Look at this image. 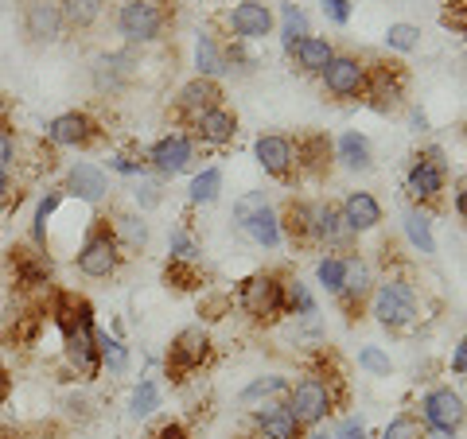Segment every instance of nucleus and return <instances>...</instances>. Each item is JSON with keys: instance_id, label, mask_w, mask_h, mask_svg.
Instances as JSON below:
<instances>
[{"instance_id": "obj_43", "label": "nucleus", "mask_w": 467, "mask_h": 439, "mask_svg": "<svg viewBox=\"0 0 467 439\" xmlns=\"http://www.w3.org/2000/svg\"><path fill=\"white\" fill-rule=\"evenodd\" d=\"M420 43V27L413 24H389V32H386V47L389 51H413Z\"/></svg>"}, {"instance_id": "obj_28", "label": "nucleus", "mask_w": 467, "mask_h": 439, "mask_svg": "<svg viewBox=\"0 0 467 439\" xmlns=\"http://www.w3.org/2000/svg\"><path fill=\"white\" fill-rule=\"evenodd\" d=\"M335 159H339L347 171H370L374 168L370 140L362 137V133H343L339 144H335Z\"/></svg>"}, {"instance_id": "obj_5", "label": "nucleus", "mask_w": 467, "mask_h": 439, "mask_svg": "<svg viewBox=\"0 0 467 439\" xmlns=\"http://www.w3.org/2000/svg\"><path fill=\"white\" fill-rule=\"evenodd\" d=\"M444 187H448V164H444V152H441V148H425V152H417L413 168H409V175H405V191H409V199H413L420 210H425V207H441Z\"/></svg>"}, {"instance_id": "obj_32", "label": "nucleus", "mask_w": 467, "mask_h": 439, "mask_svg": "<svg viewBox=\"0 0 467 439\" xmlns=\"http://www.w3.org/2000/svg\"><path fill=\"white\" fill-rule=\"evenodd\" d=\"M281 393H288V377L281 373H269V377H257L242 389V404H265V401H276Z\"/></svg>"}, {"instance_id": "obj_45", "label": "nucleus", "mask_w": 467, "mask_h": 439, "mask_svg": "<svg viewBox=\"0 0 467 439\" xmlns=\"http://www.w3.org/2000/svg\"><path fill=\"white\" fill-rule=\"evenodd\" d=\"M171 260H199V245L183 230L171 233Z\"/></svg>"}, {"instance_id": "obj_50", "label": "nucleus", "mask_w": 467, "mask_h": 439, "mask_svg": "<svg viewBox=\"0 0 467 439\" xmlns=\"http://www.w3.org/2000/svg\"><path fill=\"white\" fill-rule=\"evenodd\" d=\"M451 373L467 377V339H460V346L451 350Z\"/></svg>"}, {"instance_id": "obj_46", "label": "nucleus", "mask_w": 467, "mask_h": 439, "mask_svg": "<svg viewBox=\"0 0 467 439\" xmlns=\"http://www.w3.org/2000/svg\"><path fill=\"white\" fill-rule=\"evenodd\" d=\"M149 439H192V432H187V424H180V420H164L149 432Z\"/></svg>"}, {"instance_id": "obj_21", "label": "nucleus", "mask_w": 467, "mask_h": 439, "mask_svg": "<svg viewBox=\"0 0 467 439\" xmlns=\"http://www.w3.org/2000/svg\"><path fill=\"white\" fill-rule=\"evenodd\" d=\"M331 159H335V148L324 133H308V137L296 140V175L319 179V175L331 171Z\"/></svg>"}, {"instance_id": "obj_2", "label": "nucleus", "mask_w": 467, "mask_h": 439, "mask_svg": "<svg viewBox=\"0 0 467 439\" xmlns=\"http://www.w3.org/2000/svg\"><path fill=\"white\" fill-rule=\"evenodd\" d=\"M75 265L82 276H90V281H109V276H117V269L125 265V249L117 241L109 218H94V226L86 230V238L75 253Z\"/></svg>"}, {"instance_id": "obj_51", "label": "nucleus", "mask_w": 467, "mask_h": 439, "mask_svg": "<svg viewBox=\"0 0 467 439\" xmlns=\"http://www.w3.org/2000/svg\"><path fill=\"white\" fill-rule=\"evenodd\" d=\"M137 199L144 202V207H156V202H160V187L156 183H144L140 191H137Z\"/></svg>"}, {"instance_id": "obj_12", "label": "nucleus", "mask_w": 467, "mask_h": 439, "mask_svg": "<svg viewBox=\"0 0 467 439\" xmlns=\"http://www.w3.org/2000/svg\"><path fill=\"white\" fill-rule=\"evenodd\" d=\"M374 296V276H370V265L362 260L358 253L347 257V272H343V288L335 291V300H339L347 323H355V319L362 315V307L370 303Z\"/></svg>"}, {"instance_id": "obj_37", "label": "nucleus", "mask_w": 467, "mask_h": 439, "mask_svg": "<svg viewBox=\"0 0 467 439\" xmlns=\"http://www.w3.org/2000/svg\"><path fill=\"white\" fill-rule=\"evenodd\" d=\"M285 315H316L312 291L300 281H292V276H285Z\"/></svg>"}, {"instance_id": "obj_57", "label": "nucleus", "mask_w": 467, "mask_h": 439, "mask_svg": "<svg viewBox=\"0 0 467 439\" xmlns=\"http://www.w3.org/2000/svg\"><path fill=\"white\" fill-rule=\"evenodd\" d=\"M242 439H254V435H242Z\"/></svg>"}, {"instance_id": "obj_18", "label": "nucleus", "mask_w": 467, "mask_h": 439, "mask_svg": "<svg viewBox=\"0 0 467 439\" xmlns=\"http://www.w3.org/2000/svg\"><path fill=\"white\" fill-rule=\"evenodd\" d=\"M355 233L343 222V210L335 202H312V245L324 249H350Z\"/></svg>"}, {"instance_id": "obj_41", "label": "nucleus", "mask_w": 467, "mask_h": 439, "mask_svg": "<svg viewBox=\"0 0 467 439\" xmlns=\"http://www.w3.org/2000/svg\"><path fill=\"white\" fill-rule=\"evenodd\" d=\"M156 408H160V385H156V382H140V385L133 389V401H129V413L140 420V416L156 413Z\"/></svg>"}, {"instance_id": "obj_19", "label": "nucleus", "mask_w": 467, "mask_h": 439, "mask_svg": "<svg viewBox=\"0 0 467 439\" xmlns=\"http://www.w3.org/2000/svg\"><path fill=\"white\" fill-rule=\"evenodd\" d=\"M63 12L58 0H27L24 5V36L27 43H55L63 36Z\"/></svg>"}, {"instance_id": "obj_20", "label": "nucleus", "mask_w": 467, "mask_h": 439, "mask_svg": "<svg viewBox=\"0 0 467 439\" xmlns=\"http://www.w3.org/2000/svg\"><path fill=\"white\" fill-rule=\"evenodd\" d=\"M226 27L238 39H265L273 32V12L261 0H242L226 12Z\"/></svg>"}, {"instance_id": "obj_44", "label": "nucleus", "mask_w": 467, "mask_h": 439, "mask_svg": "<svg viewBox=\"0 0 467 439\" xmlns=\"http://www.w3.org/2000/svg\"><path fill=\"white\" fill-rule=\"evenodd\" d=\"M358 365H362L367 373H374V377H389V370H393L389 358H386L378 346H367V350H362V354H358Z\"/></svg>"}, {"instance_id": "obj_42", "label": "nucleus", "mask_w": 467, "mask_h": 439, "mask_svg": "<svg viewBox=\"0 0 467 439\" xmlns=\"http://www.w3.org/2000/svg\"><path fill=\"white\" fill-rule=\"evenodd\" d=\"M304 36H312V32H308V16H304L296 5H285V47L292 51Z\"/></svg>"}, {"instance_id": "obj_4", "label": "nucleus", "mask_w": 467, "mask_h": 439, "mask_svg": "<svg viewBox=\"0 0 467 439\" xmlns=\"http://www.w3.org/2000/svg\"><path fill=\"white\" fill-rule=\"evenodd\" d=\"M238 303L254 323H276L285 315V272H254L238 288Z\"/></svg>"}, {"instance_id": "obj_40", "label": "nucleus", "mask_w": 467, "mask_h": 439, "mask_svg": "<svg viewBox=\"0 0 467 439\" xmlns=\"http://www.w3.org/2000/svg\"><path fill=\"white\" fill-rule=\"evenodd\" d=\"M58 202H63V191H51L47 199L36 207V226H32V238L39 249H47V226H51V214L58 210Z\"/></svg>"}, {"instance_id": "obj_55", "label": "nucleus", "mask_w": 467, "mask_h": 439, "mask_svg": "<svg viewBox=\"0 0 467 439\" xmlns=\"http://www.w3.org/2000/svg\"><path fill=\"white\" fill-rule=\"evenodd\" d=\"M0 439H5V424H0Z\"/></svg>"}, {"instance_id": "obj_33", "label": "nucleus", "mask_w": 467, "mask_h": 439, "mask_svg": "<svg viewBox=\"0 0 467 439\" xmlns=\"http://www.w3.org/2000/svg\"><path fill=\"white\" fill-rule=\"evenodd\" d=\"M98 358H101V370H109V373L129 370V350L121 346V339H113L106 331H98Z\"/></svg>"}, {"instance_id": "obj_24", "label": "nucleus", "mask_w": 467, "mask_h": 439, "mask_svg": "<svg viewBox=\"0 0 467 439\" xmlns=\"http://www.w3.org/2000/svg\"><path fill=\"white\" fill-rule=\"evenodd\" d=\"M106 191H109V179H106V171H101L98 164H75L67 171L63 195H75L82 202H101Z\"/></svg>"}, {"instance_id": "obj_30", "label": "nucleus", "mask_w": 467, "mask_h": 439, "mask_svg": "<svg viewBox=\"0 0 467 439\" xmlns=\"http://www.w3.org/2000/svg\"><path fill=\"white\" fill-rule=\"evenodd\" d=\"M195 66H199V78H218L226 70V58H223V47L211 32H202L199 43H195Z\"/></svg>"}, {"instance_id": "obj_14", "label": "nucleus", "mask_w": 467, "mask_h": 439, "mask_svg": "<svg viewBox=\"0 0 467 439\" xmlns=\"http://www.w3.org/2000/svg\"><path fill=\"white\" fill-rule=\"evenodd\" d=\"M214 106H226V90L218 78H192L180 94H175V117H180L183 125H192L195 117H202Z\"/></svg>"}, {"instance_id": "obj_23", "label": "nucleus", "mask_w": 467, "mask_h": 439, "mask_svg": "<svg viewBox=\"0 0 467 439\" xmlns=\"http://www.w3.org/2000/svg\"><path fill=\"white\" fill-rule=\"evenodd\" d=\"M339 210H343V222L350 226V233H367V230L382 226V202L370 191H350Z\"/></svg>"}, {"instance_id": "obj_54", "label": "nucleus", "mask_w": 467, "mask_h": 439, "mask_svg": "<svg viewBox=\"0 0 467 439\" xmlns=\"http://www.w3.org/2000/svg\"><path fill=\"white\" fill-rule=\"evenodd\" d=\"M456 214L467 222V187H460V191H456Z\"/></svg>"}, {"instance_id": "obj_31", "label": "nucleus", "mask_w": 467, "mask_h": 439, "mask_svg": "<svg viewBox=\"0 0 467 439\" xmlns=\"http://www.w3.org/2000/svg\"><path fill=\"white\" fill-rule=\"evenodd\" d=\"M113 222V233H117V241H121V249H144L149 245V226L140 222V214H113L109 218Z\"/></svg>"}, {"instance_id": "obj_36", "label": "nucleus", "mask_w": 467, "mask_h": 439, "mask_svg": "<svg viewBox=\"0 0 467 439\" xmlns=\"http://www.w3.org/2000/svg\"><path fill=\"white\" fill-rule=\"evenodd\" d=\"M164 281L168 288H180V291H192L202 284V272L195 260H168V269H164Z\"/></svg>"}, {"instance_id": "obj_17", "label": "nucleus", "mask_w": 467, "mask_h": 439, "mask_svg": "<svg viewBox=\"0 0 467 439\" xmlns=\"http://www.w3.org/2000/svg\"><path fill=\"white\" fill-rule=\"evenodd\" d=\"M8 269L20 288H43L51 281V257H47V249H39V245H12Z\"/></svg>"}, {"instance_id": "obj_35", "label": "nucleus", "mask_w": 467, "mask_h": 439, "mask_svg": "<svg viewBox=\"0 0 467 439\" xmlns=\"http://www.w3.org/2000/svg\"><path fill=\"white\" fill-rule=\"evenodd\" d=\"M405 233H409V241H413V249H417L420 257H432L436 253V241H432V230H429V218L425 214L409 210L405 214Z\"/></svg>"}, {"instance_id": "obj_48", "label": "nucleus", "mask_w": 467, "mask_h": 439, "mask_svg": "<svg viewBox=\"0 0 467 439\" xmlns=\"http://www.w3.org/2000/svg\"><path fill=\"white\" fill-rule=\"evenodd\" d=\"M319 8H324V16L339 27L350 20V0H319Z\"/></svg>"}, {"instance_id": "obj_22", "label": "nucleus", "mask_w": 467, "mask_h": 439, "mask_svg": "<svg viewBox=\"0 0 467 439\" xmlns=\"http://www.w3.org/2000/svg\"><path fill=\"white\" fill-rule=\"evenodd\" d=\"M90 78H94V90H101V94L125 90L129 78H133V58L129 55H98L94 66H90Z\"/></svg>"}, {"instance_id": "obj_38", "label": "nucleus", "mask_w": 467, "mask_h": 439, "mask_svg": "<svg viewBox=\"0 0 467 439\" xmlns=\"http://www.w3.org/2000/svg\"><path fill=\"white\" fill-rule=\"evenodd\" d=\"M218 191H223V171H218V168L199 171L192 179V202H195V207H207V202H214Z\"/></svg>"}, {"instance_id": "obj_39", "label": "nucleus", "mask_w": 467, "mask_h": 439, "mask_svg": "<svg viewBox=\"0 0 467 439\" xmlns=\"http://www.w3.org/2000/svg\"><path fill=\"white\" fill-rule=\"evenodd\" d=\"M343 272H347V257H339V253H327V257L316 265V281L324 284V288L331 291V296H335V291L343 288Z\"/></svg>"}, {"instance_id": "obj_29", "label": "nucleus", "mask_w": 467, "mask_h": 439, "mask_svg": "<svg viewBox=\"0 0 467 439\" xmlns=\"http://www.w3.org/2000/svg\"><path fill=\"white\" fill-rule=\"evenodd\" d=\"M101 8L106 0H58V12H63V24L75 27V32H86L101 20Z\"/></svg>"}, {"instance_id": "obj_11", "label": "nucleus", "mask_w": 467, "mask_h": 439, "mask_svg": "<svg viewBox=\"0 0 467 439\" xmlns=\"http://www.w3.org/2000/svg\"><path fill=\"white\" fill-rule=\"evenodd\" d=\"M101 137H106V133H101V125L94 121L90 113H82V109L58 113L55 121L47 125V140L55 144V148H94Z\"/></svg>"}, {"instance_id": "obj_1", "label": "nucleus", "mask_w": 467, "mask_h": 439, "mask_svg": "<svg viewBox=\"0 0 467 439\" xmlns=\"http://www.w3.org/2000/svg\"><path fill=\"white\" fill-rule=\"evenodd\" d=\"M343 401H347V385H343L339 370H312V373H304L296 385H288V393H285V404L292 408V416L300 420L304 432L319 428Z\"/></svg>"}, {"instance_id": "obj_56", "label": "nucleus", "mask_w": 467, "mask_h": 439, "mask_svg": "<svg viewBox=\"0 0 467 439\" xmlns=\"http://www.w3.org/2000/svg\"><path fill=\"white\" fill-rule=\"evenodd\" d=\"M312 439H331V435H312Z\"/></svg>"}, {"instance_id": "obj_27", "label": "nucleus", "mask_w": 467, "mask_h": 439, "mask_svg": "<svg viewBox=\"0 0 467 439\" xmlns=\"http://www.w3.org/2000/svg\"><path fill=\"white\" fill-rule=\"evenodd\" d=\"M335 58V47H331V39H324V36H304L296 47H292V63H296L304 75H324L327 70V63Z\"/></svg>"}, {"instance_id": "obj_10", "label": "nucleus", "mask_w": 467, "mask_h": 439, "mask_svg": "<svg viewBox=\"0 0 467 439\" xmlns=\"http://www.w3.org/2000/svg\"><path fill=\"white\" fill-rule=\"evenodd\" d=\"M117 32L129 43H156L164 32V8L156 0H125L117 12Z\"/></svg>"}, {"instance_id": "obj_3", "label": "nucleus", "mask_w": 467, "mask_h": 439, "mask_svg": "<svg viewBox=\"0 0 467 439\" xmlns=\"http://www.w3.org/2000/svg\"><path fill=\"white\" fill-rule=\"evenodd\" d=\"M370 307H374L378 323H382L386 331H393V334L409 331L417 323V291L405 276H389V281L378 284L374 296H370Z\"/></svg>"}, {"instance_id": "obj_47", "label": "nucleus", "mask_w": 467, "mask_h": 439, "mask_svg": "<svg viewBox=\"0 0 467 439\" xmlns=\"http://www.w3.org/2000/svg\"><path fill=\"white\" fill-rule=\"evenodd\" d=\"M16 164V137H12V128L8 125H0V168H12Z\"/></svg>"}, {"instance_id": "obj_8", "label": "nucleus", "mask_w": 467, "mask_h": 439, "mask_svg": "<svg viewBox=\"0 0 467 439\" xmlns=\"http://www.w3.org/2000/svg\"><path fill=\"white\" fill-rule=\"evenodd\" d=\"M409 86V70L398 58H378V63H367V97L374 109H393L405 97Z\"/></svg>"}, {"instance_id": "obj_52", "label": "nucleus", "mask_w": 467, "mask_h": 439, "mask_svg": "<svg viewBox=\"0 0 467 439\" xmlns=\"http://www.w3.org/2000/svg\"><path fill=\"white\" fill-rule=\"evenodd\" d=\"M12 397V373H8V365L0 362V404H5Z\"/></svg>"}, {"instance_id": "obj_53", "label": "nucleus", "mask_w": 467, "mask_h": 439, "mask_svg": "<svg viewBox=\"0 0 467 439\" xmlns=\"http://www.w3.org/2000/svg\"><path fill=\"white\" fill-rule=\"evenodd\" d=\"M8 199H12V175H8L5 168H0V207H5Z\"/></svg>"}, {"instance_id": "obj_15", "label": "nucleus", "mask_w": 467, "mask_h": 439, "mask_svg": "<svg viewBox=\"0 0 467 439\" xmlns=\"http://www.w3.org/2000/svg\"><path fill=\"white\" fill-rule=\"evenodd\" d=\"M254 156L265 175H273V179H281V183H292V175H296V144L288 137H281V133L257 137Z\"/></svg>"}, {"instance_id": "obj_7", "label": "nucleus", "mask_w": 467, "mask_h": 439, "mask_svg": "<svg viewBox=\"0 0 467 439\" xmlns=\"http://www.w3.org/2000/svg\"><path fill=\"white\" fill-rule=\"evenodd\" d=\"M319 82H324V94L335 97V101H358V97H367V58L335 51V58L327 63L324 75H319Z\"/></svg>"}, {"instance_id": "obj_6", "label": "nucleus", "mask_w": 467, "mask_h": 439, "mask_svg": "<svg viewBox=\"0 0 467 439\" xmlns=\"http://www.w3.org/2000/svg\"><path fill=\"white\" fill-rule=\"evenodd\" d=\"M211 354H214L211 334L202 331V327H183V331L171 339V346H168V362H164V370H168L171 382L180 385V382H187L192 373H199L202 365L211 362Z\"/></svg>"}, {"instance_id": "obj_49", "label": "nucleus", "mask_w": 467, "mask_h": 439, "mask_svg": "<svg viewBox=\"0 0 467 439\" xmlns=\"http://www.w3.org/2000/svg\"><path fill=\"white\" fill-rule=\"evenodd\" d=\"M331 439H367V424H362V420H355V416H350V420H343V428H339V432H335Z\"/></svg>"}, {"instance_id": "obj_25", "label": "nucleus", "mask_w": 467, "mask_h": 439, "mask_svg": "<svg viewBox=\"0 0 467 439\" xmlns=\"http://www.w3.org/2000/svg\"><path fill=\"white\" fill-rule=\"evenodd\" d=\"M276 222H281V238H288L296 249H308L312 245V202L288 199L285 210L276 214Z\"/></svg>"}, {"instance_id": "obj_13", "label": "nucleus", "mask_w": 467, "mask_h": 439, "mask_svg": "<svg viewBox=\"0 0 467 439\" xmlns=\"http://www.w3.org/2000/svg\"><path fill=\"white\" fill-rule=\"evenodd\" d=\"M192 164H195V140H192V133H168V137H160L149 148V168L156 175H164V179L187 171Z\"/></svg>"}, {"instance_id": "obj_34", "label": "nucleus", "mask_w": 467, "mask_h": 439, "mask_svg": "<svg viewBox=\"0 0 467 439\" xmlns=\"http://www.w3.org/2000/svg\"><path fill=\"white\" fill-rule=\"evenodd\" d=\"M382 439H429V424L420 420L417 413H401L386 424Z\"/></svg>"}, {"instance_id": "obj_16", "label": "nucleus", "mask_w": 467, "mask_h": 439, "mask_svg": "<svg viewBox=\"0 0 467 439\" xmlns=\"http://www.w3.org/2000/svg\"><path fill=\"white\" fill-rule=\"evenodd\" d=\"M187 128H192L195 144H207V148H226V144H234V137H238V113L226 109V106H214L202 117H195Z\"/></svg>"}, {"instance_id": "obj_26", "label": "nucleus", "mask_w": 467, "mask_h": 439, "mask_svg": "<svg viewBox=\"0 0 467 439\" xmlns=\"http://www.w3.org/2000/svg\"><path fill=\"white\" fill-rule=\"evenodd\" d=\"M238 222L257 245H265V249L281 245V222H276V210L269 207V202H261V207H254V210H242Z\"/></svg>"}, {"instance_id": "obj_9", "label": "nucleus", "mask_w": 467, "mask_h": 439, "mask_svg": "<svg viewBox=\"0 0 467 439\" xmlns=\"http://www.w3.org/2000/svg\"><path fill=\"white\" fill-rule=\"evenodd\" d=\"M420 420L429 424V432H444V435H456L467 420V401L460 397L456 389H429L425 401H420Z\"/></svg>"}]
</instances>
